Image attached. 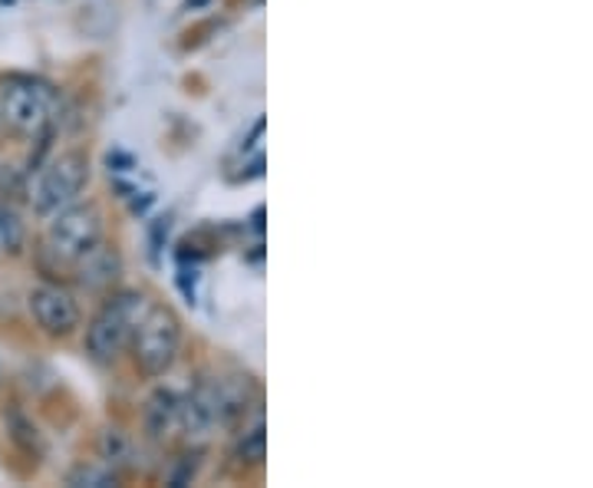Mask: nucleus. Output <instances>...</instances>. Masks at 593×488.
<instances>
[{
    "label": "nucleus",
    "mask_w": 593,
    "mask_h": 488,
    "mask_svg": "<svg viewBox=\"0 0 593 488\" xmlns=\"http://www.w3.org/2000/svg\"><path fill=\"white\" fill-rule=\"evenodd\" d=\"M73 267H76L80 287L100 294V291H110L119 281V274H122V254H119L113 244H106L100 238L90 251H83V254L76 257Z\"/></svg>",
    "instance_id": "obj_8"
},
{
    "label": "nucleus",
    "mask_w": 593,
    "mask_h": 488,
    "mask_svg": "<svg viewBox=\"0 0 593 488\" xmlns=\"http://www.w3.org/2000/svg\"><path fill=\"white\" fill-rule=\"evenodd\" d=\"M90 182V159L83 152H63L57 155L43 172L40 182L33 189V212L40 218H50L57 212H63L67 205H73L83 192V185Z\"/></svg>",
    "instance_id": "obj_5"
},
{
    "label": "nucleus",
    "mask_w": 593,
    "mask_h": 488,
    "mask_svg": "<svg viewBox=\"0 0 593 488\" xmlns=\"http://www.w3.org/2000/svg\"><path fill=\"white\" fill-rule=\"evenodd\" d=\"M30 314L50 337H67L80 327L76 301L57 284H40L30 291Z\"/></svg>",
    "instance_id": "obj_7"
},
{
    "label": "nucleus",
    "mask_w": 593,
    "mask_h": 488,
    "mask_svg": "<svg viewBox=\"0 0 593 488\" xmlns=\"http://www.w3.org/2000/svg\"><path fill=\"white\" fill-rule=\"evenodd\" d=\"M145 307L149 304L139 291H122L103 304V311L93 317V324L86 331V350L93 354V360H100V364L119 360V354L129 347L132 331H135L139 317L145 314Z\"/></svg>",
    "instance_id": "obj_3"
},
{
    "label": "nucleus",
    "mask_w": 593,
    "mask_h": 488,
    "mask_svg": "<svg viewBox=\"0 0 593 488\" xmlns=\"http://www.w3.org/2000/svg\"><path fill=\"white\" fill-rule=\"evenodd\" d=\"M178 399L172 389H155L145 403V433L152 439H168L172 433H178Z\"/></svg>",
    "instance_id": "obj_9"
},
{
    "label": "nucleus",
    "mask_w": 593,
    "mask_h": 488,
    "mask_svg": "<svg viewBox=\"0 0 593 488\" xmlns=\"http://www.w3.org/2000/svg\"><path fill=\"white\" fill-rule=\"evenodd\" d=\"M57 90L47 80H30L17 77L3 83L0 93V120L10 132L27 135V139H47L53 113H57Z\"/></svg>",
    "instance_id": "obj_1"
},
{
    "label": "nucleus",
    "mask_w": 593,
    "mask_h": 488,
    "mask_svg": "<svg viewBox=\"0 0 593 488\" xmlns=\"http://www.w3.org/2000/svg\"><path fill=\"white\" fill-rule=\"evenodd\" d=\"M27 244V222L13 209V202H0V251L20 254Z\"/></svg>",
    "instance_id": "obj_11"
},
{
    "label": "nucleus",
    "mask_w": 593,
    "mask_h": 488,
    "mask_svg": "<svg viewBox=\"0 0 593 488\" xmlns=\"http://www.w3.org/2000/svg\"><path fill=\"white\" fill-rule=\"evenodd\" d=\"M50 228H47V242L43 251L57 261V264H76V257L83 251H90L93 244L103 238V215L100 209L90 205H67L63 212L50 215Z\"/></svg>",
    "instance_id": "obj_4"
},
{
    "label": "nucleus",
    "mask_w": 593,
    "mask_h": 488,
    "mask_svg": "<svg viewBox=\"0 0 593 488\" xmlns=\"http://www.w3.org/2000/svg\"><path fill=\"white\" fill-rule=\"evenodd\" d=\"M132 360L145 373V376H162L168 373L172 364L178 360V347H182V324L178 317L162 307L152 304L145 307V314L139 317L135 331H132Z\"/></svg>",
    "instance_id": "obj_2"
},
{
    "label": "nucleus",
    "mask_w": 593,
    "mask_h": 488,
    "mask_svg": "<svg viewBox=\"0 0 593 488\" xmlns=\"http://www.w3.org/2000/svg\"><path fill=\"white\" fill-rule=\"evenodd\" d=\"M237 456L251 466H260L264 456H267V433H264V413L254 409L244 423H241V433H237Z\"/></svg>",
    "instance_id": "obj_10"
},
{
    "label": "nucleus",
    "mask_w": 593,
    "mask_h": 488,
    "mask_svg": "<svg viewBox=\"0 0 593 488\" xmlns=\"http://www.w3.org/2000/svg\"><path fill=\"white\" fill-rule=\"evenodd\" d=\"M100 449H103V459H106V462H122V459L129 456V443H125V436H122L119 429H106V433H103Z\"/></svg>",
    "instance_id": "obj_14"
},
{
    "label": "nucleus",
    "mask_w": 593,
    "mask_h": 488,
    "mask_svg": "<svg viewBox=\"0 0 593 488\" xmlns=\"http://www.w3.org/2000/svg\"><path fill=\"white\" fill-rule=\"evenodd\" d=\"M212 403H215V423H218V429H235L260 406L254 379L241 376V373L212 379Z\"/></svg>",
    "instance_id": "obj_6"
},
{
    "label": "nucleus",
    "mask_w": 593,
    "mask_h": 488,
    "mask_svg": "<svg viewBox=\"0 0 593 488\" xmlns=\"http://www.w3.org/2000/svg\"><path fill=\"white\" fill-rule=\"evenodd\" d=\"M23 195H27L23 175H20L13 165H3V162H0V199H3V202H17V199H23Z\"/></svg>",
    "instance_id": "obj_13"
},
{
    "label": "nucleus",
    "mask_w": 593,
    "mask_h": 488,
    "mask_svg": "<svg viewBox=\"0 0 593 488\" xmlns=\"http://www.w3.org/2000/svg\"><path fill=\"white\" fill-rule=\"evenodd\" d=\"M33 433H37V429H30V423H27L20 413H10V436H13L17 443H23L27 449H33V443H37Z\"/></svg>",
    "instance_id": "obj_15"
},
{
    "label": "nucleus",
    "mask_w": 593,
    "mask_h": 488,
    "mask_svg": "<svg viewBox=\"0 0 593 488\" xmlns=\"http://www.w3.org/2000/svg\"><path fill=\"white\" fill-rule=\"evenodd\" d=\"M67 486H116V472H110V469H103V466H76V469L67 476Z\"/></svg>",
    "instance_id": "obj_12"
}]
</instances>
